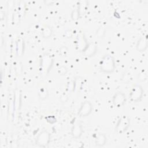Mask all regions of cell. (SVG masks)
Here are the masks:
<instances>
[{
    "label": "cell",
    "mask_w": 148,
    "mask_h": 148,
    "mask_svg": "<svg viewBox=\"0 0 148 148\" xmlns=\"http://www.w3.org/2000/svg\"><path fill=\"white\" fill-rule=\"evenodd\" d=\"M102 63L107 64V65L102 66V68L103 70H105V71H110L113 68V61L111 59L110 57H107L104 58L102 61Z\"/></svg>",
    "instance_id": "cell-1"
}]
</instances>
